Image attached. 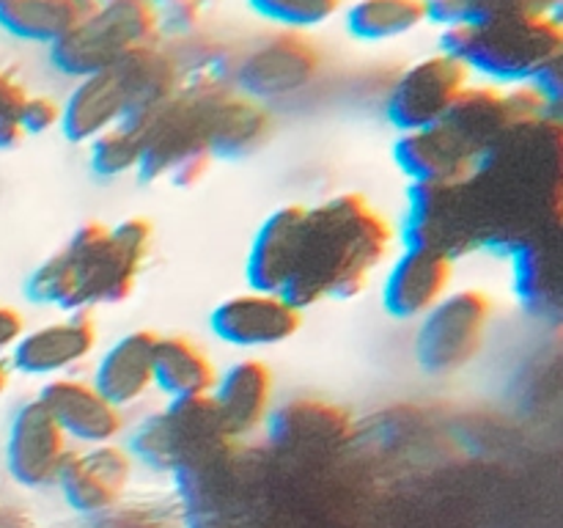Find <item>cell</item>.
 I'll return each instance as SVG.
<instances>
[{
    "instance_id": "38",
    "label": "cell",
    "mask_w": 563,
    "mask_h": 528,
    "mask_svg": "<svg viewBox=\"0 0 563 528\" xmlns=\"http://www.w3.org/2000/svg\"><path fill=\"white\" fill-rule=\"evenodd\" d=\"M9 3H11V0H0V11H3Z\"/></svg>"
},
{
    "instance_id": "18",
    "label": "cell",
    "mask_w": 563,
    "mask_h": 528,
    "mask_svg": "<svg viewBox=\"0 0 563 528\" xmlns=\"http://www.w3.org/2000/svg\"><path fill=\"white\" fill-rule=\"evenodd\" d=\"M451 278L454 258L429 248L407 245L385 278V308L399 319H421L449 295Z\"/></svg>"
},
{
    "instance_id": "4",
    "label": "cell",
    "mask_w": 563,
    "mask_h": 528,
    "mask_svg": "<svg viewBox=\"0 0 563 528\" xmlns=\"http://www.w3.org/2000/svg\"><path fill=\"white\" fill-rule=\"evenodd\" d=\"M443 53L460 61L467 72L522 86L561 58L563 28L555 14L445 28Z\"/></svg>"
},
{
    "instance_id": "36",
    "label": "cell",
    "mask_w": 563,
    "mask_h": 528,
    "mask_svg": "<svg viewBox=\"0 0 563 528\" xmlns=\"http://www.w3.org/2000/svg\"><path fill=\"white\" fill-rule=\"evenodd\" d=\"M25 333V319L11 306H0V352L11 350Z\"/></svg>"
},
{
    "instance_id": "30",
    "label": "cell",
    "mask_w": 563,
    "mask_h": 528,
    "mask_svg": "<svg viewBox=\"0 0 563 528\" xmlns=\"http://www.w3.org/2000/svg\"><path fill=\"white\" fill-rule=\"evenodd\" d=\"M141 165V141L132 124H115L108 132L97 135L91 141V168L99 176L126 174V170H137Z\"/></svg>"
},
{
    "instance_id": "32",
    "label": "cell",
    "mask_w": 563,
    "mask_h": 528,
    "mask_svg": "<svg viewBox=\"0 0 563 528\" xmlns=\"http://www.w3.org/2000/svg\"><path fill=\"white\" fill-rule=\"evenodd\" d=\"M27 94L11 75L0 72V148H16L25 141V130L20 124V110Z\"/></svg>"
},
{
    "instance_id": "1",
    "label": "cell",
    "mask_w": 563,
    "mask_h": 528,
    "mask_svg": "<svg viewBox=\"0 0 563 528\" xmlns=\"http://www.w3.org/2000/svg\"><path fill=\"white\" fill-rule=\"evenodd\" d=\"M390 251V226L357 193H341L302 209L295 262L280 295L297 308L352 297Z\"/></svg>"
},
{
    "instance_id": "23",
    "label": "cell",
    "mask_w": 563,
    "mask_h": 528,
    "mask_svg": "<svg viewBox=\"0 0 563 528\" xmlns=\"http://www.w3.org/2000/svg\"><path fill=\"white\" fill-rule=\"evenodd\" d=\"M515 292L531 311L559 314L561 248L559 237L542 234L515 248Z\"/></svg>"
},
{
    "instance_id": "15",
    "label": "cell",
    "mask_w": 563,
    "mask_h": 528,
    "mask_svg": "<svg viewBox=\"0 0 563 528\" xmlns=\"http://www.w3.org/2000/svg\"><path fill=\"white\" fill-rule=\"evenodd\" d=\"M394 157L412 185H456L473 176L482 163V154L467 146L445 121L401 132Z\"/></svg>"
},
{
    "instance_id": "33",
    "label": "cell",
    "mask_w": 563,
    "mask_h": 528,
    "mask_svg": "<svg viewBox=\"0 0 563 528\" xmlns=\"http://www.w3.org/2000/svg\"><path fill=\"white\" fill-rule=\"evenodd\" d=\"M20 124L25 135H42L60 124V105L49 97H27L20 110Z\"/></svg>"
},
{
    "instance_id": "25",
    "label": "cell",
    "mask_w": 563,
    "mask_h": 528,
    "mask_svg": "<svg viewBox=\"0 0 563 528\" xmlns=\"http://www.w3.org/2000/svg\"><path fill=\"white\" fill-rule=\"evenodd\" d=\"M443 121L484 157L511 124L506 94L495 86H465Z\"/></svg>"
},
{
    "instance_id": "13",
    "label": "cell",
    "mask_w": 563,
    "mask_h": 528,
    "mask_svg": "<svg viewBox=\"0 0 563 528\" xmlns=\"http://www.w3.org/2000/svg\"><path fill=\"white\" fill-rule=\"evenodd\" d=\"M132 479L130 451L115 443L88 446L66 460L58 476V487L71 509L82 515H104L121 504Z\"/></svg>"
},
{
    "instance_id": "3",
    "label": "cell",
    "mask_w": 563,
    "mask_h": 528,
    "mask_svg": "<svg viewBox=\"0 0 563 528\" xmlns=\"http://www.w3.org/2000/svg\"><path fill=\"white\" fill-rule=\"evenodd\" d=\"M218 82H201L192 88H176L165 102L126 124L141 141L143 179H168L190 187L203 179L212 163L209 152V105Z\"/></svg>"
},
{
    "instance_id": "22",
    "label": "cell",
    "mask_w": 563,
    "mask_h": 528,
    "mask_svg": "<svg viewBox=\"0 0 563 528\" xmlns=\"http://www.w3.org/2000/svg\"><path fill=\"white\" fill-rule=\"evenodd\" d=\"M302 209L297 204L280 207L262 223L253 237L251 253H247V280L253 289L284 292L289 280L291 262H295L297 231H300Z\"/></svg>"
},
{
    "instance_id": "14",
    "label": "cell",
    "mask_w": 563,
    "mask_h": 528,
    "mask_svg": "<svg viewBox=\"0 0 563 528\" xmlns=\"http://www.w3.org/2000/svg\"><path fill=\"white\" fill-rule=\"evenodd\" d=\"M302 311L278 292L253 289L220 302L212 330L234 346H273L300 330Z\"/></svg>"
},
{
    "instance_id": "19",
    "label": "cell",
    "mask_w": 563,
    "mask_h": 528,
    "mask_svg": "<svg viewBox=\"0 0 563 528\" xmlns=\"http://www.w3.org/2000/svg\"><path fill=\"white\" fill-rule=\"evenodd\" d=\"M159 336L154 330H132L121 336L99 361L93 385L113 402L115 407L135 405L154 385V352Z\"/></svg>"
},
{
    "instance_id": "17",
    "label": "cell",
    "mask_w": 563,
    "mask_h": 528,
    "mask_svg": "<svg viewBox=\"0 0 563 528\" xmlns=\"http://www.w3.org/2000/svg\"><path fill=\"white\" fill-rule=\"evenodd\" d=\"M97 346V328L86 314H69L55 322L27 330L11 346V363L27 377H58L80 361H86Z\"/></svg>"
},
{
    "instance_id": "35",
    "label": "cell",
    "mask_w": 563,
    "mask_h": 528,
    "mask_svg": "<svg viewBox=\"0 0 563 528\" xmlns=\"http://www.w3.org/2000/svg\"><path fill=\"white\" fill-rule=\"evenodd\" d=\"M104 528H168L163 520L146 512H124V506H113L104 512Z\"/></svg>"
},
{
    "instance_id": "10",
    "label": "cell",
    "mask_w": 563,
    "mask_h": 528,
    "mask_svg": "<svg viewBox=\"0 0 563 528\" xmlns=\"http://www.w3.org/2000/svg\"><path fill=\"white\" fill-rule=\"evenodd\" d=\"M69 457V438L42 399L25 402L11 421L5 446L11 476L25 487H49L58 482Z\"/></svg>"
},
{
    "instance_id": "9",
    "label": "cell",
    "mask_w": 563,
    "mask_h": 528,
    "mask_svg": "<svg viewBox=\"0 0 563 528\" xmlns=\"http://www.w3.org/2000/svg\"><path fill=\"white\" fill-rule=\"evenodd\" d=\"M467 86V69L451 55L438 53L416 61L390 86L385 113L401 132L440 124Z\"/></svg>"
},
{
    "instance_id": "21",
    "label": "cell",
    "mask_w": 563,
    "mask_h": 528,
    "mask_svg": "<svg viewBox=\"0 0 563 528\" xmlns=\"http://www.w3.org/2000/svg\"><path fill=\"white\" fill-rule=\"evenodd\" d=\"M212 399L218 405L220 418L231 438L245 435L264 424L273 402V372L264 361L245 358L234 363L223 377H218L212 391Z\"/></svg>"
},
{
    "instance_id": "26",
    "label": "cell",
    "mask_w": 563,
    "mask_h": 528,
    "mask_svg": "<svg viewBox=\"0 0 563 528\" xmlns=\"http://www.w3.org/2000/svg\"><path fill=\"white\" fill-rule=\"evenodd\" d=\"M93 0H11L0 11V28L22 42L55 44L71 31Z\"/></svg>"
},
{
    "instance_id": "28",
    "label": "cell",
    "mask_w": 563,
    "mask_h": 528,
    "mask_svg": "<svg viewBox=\"0 0 563 528\" xmlns=\"http://www.w3.org/2000/svg\"><path fill=\"white\" fill-rule=\"evenodd\" d=\"M427 20L443 28L482 25L511 16L553 14L555 0H423Z\"/></svg>"
},
{
    "instance_id": "6",
    "label": "cell",
    "mask_w": 563,
    "mask_h": 528,
    "mask_svg": "<svg viewBox=\"0 0 563 528\" xmlns=\"http://www.w3.org/2000/svg\"><path fill=\"white\" fill-rule=\"evenodd\" d=\"M223 418L212 394L174 399L168 410L148 416L132 438V449L154 468L190 465V460L207 454L214 446L229 440Z\"/></svg>"
},
{
    "instance_id": "31",
    "label": "cell",
    "mask_w": 563,
    "mask_h": 528,
    "mask_svg": "<svg viewBox=\"0 0 563 528\" xmlns=\"http://www.w3.org/2000/svg\"><path fill=\"white\" fill-rule=\"evenodd\" d=\"M256 14L286 31H306L324 25L330 16L339 14L341 0H247Z\"/></svg>"
},
{
    "instance_id": "12",
    "label": "cell",
    "mask_w": 563,
    "mask_h": 528,
    "mask_svg": "<svg viewBox=\"0 0 563 528\" xmlns=\"http://www.w3.org/2000/svg\"><path fill=\"white\" fill-rule=\"evenodd\" d=\"M322 58L308 38L295 31L264 38L240 64V86L247 97L267 99L300 91L317 77Z\"/></svg>"
},
{
    "instance_id": "2",
    "label": "cell",
    "mask_w": 563,
    "mask_h": 528,
    "mask_svg": "<svg viewBox=\"0 0 563 528\" xmlns=\"http://www.w3.org/2000/svg\"><path fill=\"white\" fill-rule=\"evenodd\" d=\"M148 251L152 223L146 218H126L113 229L91 220L75 231L64 251L33 270L27 297L66 314L124 302L135 289Z\"/></svg>"
},
{
    "instance_id": "16",
    "label": "cell",
    "mask_w": 563,
    "mask_h": 528,
    "mask_svg": "<svg viewBox=\"0 0 563 528\" xmlns=\"http://www.w3.org/2000/svg\"><path fill=\"white\" fill-rule=\"evenodd\" d=\"M42 405L58 421L69 440H80L86 446L113 443L119 438L124 418L121 407H115L93 383L77 377H55L42 388Z\"/></svg>"
},
{
    "instance_id": "5",
    "label": "cell",
    "mask_w": 563,
    "mask_h": 528,
    "mask_svg": "<svg viewBox=\"0 0 563 528\" xmlns=\"http://www.w3.org/2000/svg\"><path fill=\"white\" fill-rule=\"evenodd\" d=\"M157 42V9L152 0H104L66 36L49 44V58L69 77H88L124 58L130 50Z\"/></svg>"
},
{
    "instance_id": "24",
    "label": "cell",
    "mask_w": 563,
    "mask_h": 528,
    "mask_svg": "<svg viewBox=\"0 0 563 528\" xmlns=\"http://www.w3.org/2000/svg\"><path fill=\"white\" fill-rule=\"evenodd\" d=\"M218 372L201 346L185 336H159L154 352V385L174 399L207 396L214 391Z\"/></svg>"
},
{
    "instance_id": "34",
    "label": "cell",
    "mask_w": 563,
    "mask_h": 528,
    "mask_svg": "<svg viewBox=\"0 0 563 528\" xmlns=\"http://www.w3.org/2000/svg\"><path fill=\"white\" fill-rule=\"evenodd\" d=\"M561 64H563V55H561V58H555L553 64L544 66V69L539 72V75L531 80V86L537 88V91L542 94V97L548 99L553 108H559V102L563 97V75H561L563 66Z\"/></svg>"
},
{
    "instance_id": "29",
    "label": "cell",
    "mask_w": 563,
    "mask_h": 528,
    "mask_svg": "<svg viewBox=\"0 0 563 528\" xmlns=\"http://www.w3.org/2000/svg\"><path fill=\"white\" fill-rule=\"evenodd\" d=\"M346 427V416L319 402H291L275 416V440L291 446H324L341 440Z\"/></svg>"
},
{
    "instance_id": "27",
    "label": "cell",
    "mask_w": 563,
    "mask_h": 528,
    "mask_svg": "<svg viewBox=\"0 0 563 528\" xmlns=\"http://www.w3.org/2000/svg\"><path fill=\"white\" fill-rule=\"evenodd\" d=\"M427 22L423 0H357L346 11V28L363 42L405 36Z\"/></svg>"
},
{
    "instance_id": "7",
    "label": "cell",
    "mask_w": 563,
    "mask_h": 528,
    "mask_svg": "<svg viewBox=\"0 0 563 528\" xmlns=\"http://www.w3.org/2000/svg\"><path fill=\"white\" fill-rule=\"evenodd\" d=\"M493 302L478 289H460L445 295L418 330V363L429 374H454L478 355L487 336Z\"/></svg>"
},
{
    "instance_id": "8",
    "label": "cell",
    "mask_w": 563,
    "mask_h": 528,
    "mask_svg": "<svg viewBox=\"0 0 563 528\" xmlns=\"http://www.w3.org/2000/svg\"><path fill=\"white\" fill-rule=\"evenodd\" d=\"M407 245L460 256L484 245L465 182L456 185H412L405 215Z\"/></svg>"
},
{
    "instance_id": "11",
    "label": "cell",
    "mask_w": 563,
    "mask_h": 528,
    "mask_svg": "<svg viewBox=\"0 0 563 528\" xmlns=\"http://www.w3.org/2000/svg\"><path fill=\"white\" fill-rule=\"evenodd\" d=\"M132 97L135 94L130 75L124 72V64L115 61L108 69L77 80L75 91L60 105V130L71 143H91L110 127L132 119Z\"/></svg>"
},
{
    "instance_id": "20",
    "label": "cell",
    "mask_w": 563,
    "mask_h": 528,
    "mask_svg": "<svg viewBox=\"0 0 563 528\" xmlns=\"http://www.w3.org/2000/svg\"><path fill=\"white\" fill-rule=\"evenodd\" d=\"M269 119L267 108L247 94H234L218 86L209 105V152L212 157H242L267 141Z\"/></svg>"
},
{
    "instance_id": "37",
    "label": "cell",
    "mask_w": 563,
    "mask_h": 528,
    "mask_svg": "<svg viewBox=\"0 0 563 528\" xmlns=\"http://www.w3.org/2000/svg\"><path fill=\"white\" fill-rule=\"evenodd\" d=\"M5 388H9V369H5V363L0 361V396H3Z\"/></svg>"
}]
</instances>
